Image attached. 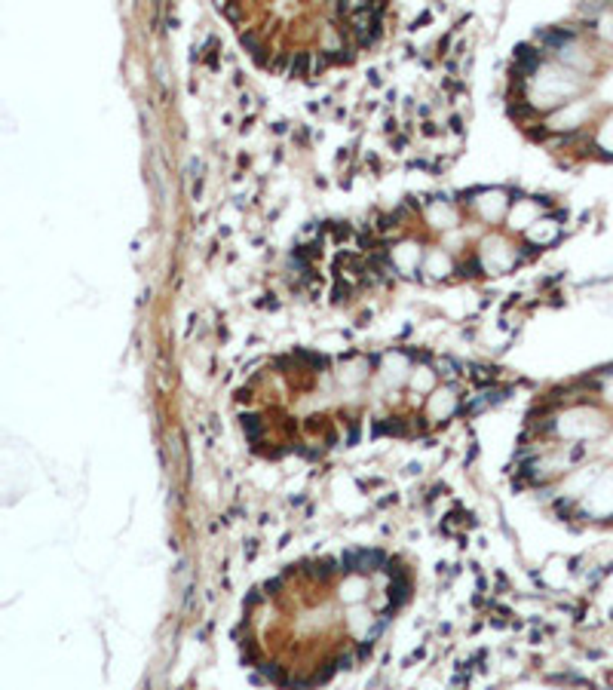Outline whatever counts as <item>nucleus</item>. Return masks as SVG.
I'll list each match as a JSON object with an SVG mask.
<instances>
[{
  "mask_svg": "<svg viewBox=\"0 0 613 690\" xmlns=\"http://www.w3.org/2000/svg\"><path fill=\"white\" fill-rule=\"evenodd\" d=\"M386 558L380 549H356V573H368V571H384Z\"/></svg>",
  "mask_w": 613,
  "mask_h": 690,
  "instance_id": "f257e3e1",
  "label": "nucleus"
},
{
  "mask_svg": "<svg viewBox=\"0 0 613 690\" xmlns=\"http://www.w3.org/2000/svg\"><path fill=\"white\" fill-rule=\"evenodd\" d=\"M540 61H543L540 50H534V46H527V43L515 46V71L518 74H534L540 68Z\"/></svg>",
  "mask_w": 613,
  "mask_h": 690,
  "instance_id": "f03ea898",
  "label": "nucleus"
},
{
  "mask_svg": "<svg viewBox=\"0 0 613 690\" xmlns=\"http://www.w3.org/2000/svg\"><path fill=\"white\" fill-rule=\"evenodd\" d=\"M411 599V580L408 577H395L390 586V604L393 608H402Z\"/></svg>",
  "mask_w": 613,
  "mask_h": 690,
  "instance_id": "7ed1b4c3",
  "label": "nucleus"
},
{
  "mask_svg": "<svg viewBox=\"0 0 613 690\" xmlns=\"http://www.w3.org/2000/svg\"><path fill=\"white\" fill-rule=\"evenodd\" d=\"M540 43L546 46H564L568 41H573V31L571 28H555V31H540Z\"/></svg>",
  "mask_w": 613,
  "mask_h": 690,
  "instance_id": "20e7f679",
  "label": "nucleus"
},
{
  "mask_svg": "<svg viewBox=\"0 0 613 690\" xmlns=\"http://www.w3.org/2000/svg\"><path fill=\"white\" fill-rule=\"evenodd\" d=\"M362 589H366V583H362V577H350V583H347L344 589H340V599L344 601H359L362 599Z\"/></svg>",
  "mask_w": 613,
  "mask_h": 690,
  "instance_id": "39448f33",
  "label": "nucleus"
},
{
  "mask_svg": "<svg viewBox=\"0 0 613 690\" xmlns=\"http://www.w3.org/2000/svg\"><path fill=\"white\" fill-rule=\"evenodd\" d=\"M261 676L267 678V681H274V685H279V687L289 685V678H285V672L279 669L276 663H261Z\"/></svg>",
  "mask_w": 613,
  "mask_h": 690,
  "instance_id": "423d86ee",
  "label": "nucleus"
},
{
  "mask_svg": "<svg viewBox=\"0 0 613 690\" xmlns=\"http://www.w3.org/2000/svg\"><path fill=\"white\" fill-rule=\"evenodd\" d=\"M558 237V221H546V228H534L531 230V239L534 243H553V239Z\"/></svg>",
  "mask_w": 613,
  "mask_h": 690,
  "instance_id": "0eeeda50",
  "label": "nucleus"
},
{
  "mask_svg": "<svg viewBox=\"0 0 613 690\" xmlns=\"http://www.w3.org/2000/svg\"><path fill=\"white\" fill-rule=\"evenodd\" d=\"M239 421H243V430H246L248 439H252V442L261 439V430H264V426H261V417H258V415H243Z\"/></svg>",
  "mask_w": 613,
  "mask_h": 690,
  "instance_id": "6e6552de",
  "label": "nucleus"
},
{
  "mask_svg": "<svg viewBox=\"0 0 613 690\" xmlns=\"http://www.w3.org/2000/svg\"><path fill=\"white\" fill-rule=\"evenodd\" d=\"M310 71V52H298L292 59V77H307Z\"/></svg>",
  "mask_w": 613,
  "mask_h": 690,
  "instance_id": "1a4fd4ad",
  "label": "nucleus"
},
{
  "mask_svg": "<svg viewBox=\"0 0 613 690\" xmlns=\"http://www.w3.org/2000/svg\"><path fill=\"white\" fill-rule=\"evenodd\" d=\"M243 46H248L252 50V56H255V61H264V46L255 41V34H243Z\"/></svg>",
  "mask_w": 613,
  "mask_h": 690,
  "instance_id": "9d476101",
  "label": "nucleus"
},
{
  "mask_svg": "<svg viewBox=\"0 0 613 690\" xmlns=\"http://www.w3.org/2000/svg\"><path fill=\"white\" fill-rule=\"evenodd\" d=\"M301 359H307L310 366H325V359H322V356H316V353H307V350H301Z\"/></svg>",
  "mask_w": 613,
  "mask_h": 690,
  "instance_id": "9b49d317",
  "label": "nucleus"
},
{
  "mask_svg": "<svg viewBox=\"0 0 613 690\" xmlns=\"http://www.w3.org/2000/svg\"><path fill=\"white\" fill-rule=\"evenodd\" d=\"M279 586H283V580H267V586H264V589H267L270 595H276V589H279Z\"/></svg>",
  "mask_w": 613,
  "mask_h": 690,
  "instance_id": "f8f14e48",
  "label": "nucleus"
}]
</instances>
